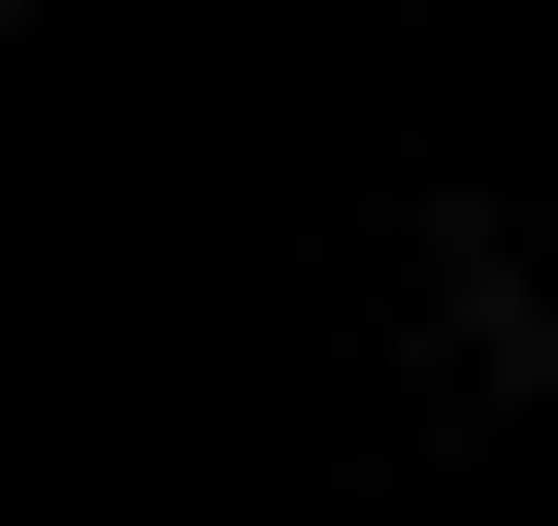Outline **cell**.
<instances>
[{
  "instance_id": "1",
  "label": "cell",
  "mask_w": 558,
  "mask_h": 526,
  "mask_svg": "<svg viewBox=\"0 0 558 526\" xmlns=\"http://www.w3.org/2000/svg\"><path fill=\"white\" fill-rule=\"evenodd\" d=\"M525 362H558V230H525V198H395V395L493 428Z\"/></svg>"
}]
</instances>
